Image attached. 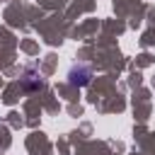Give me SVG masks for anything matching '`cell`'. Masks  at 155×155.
I'll list each match as a JSON object with an SVG mask.
<instances>
[{
	"mask_svg": "<svg viewBox=\"0 0 155 155\" xmlns=\"http://www.w3.org/2000/svg\"><path fill=\"white\" fill-rule=\"evenodd\" d=\"M92 80V68L87 63H73L68 70V82L73 87H87Z\"/></svg>",
	"mask_w": 155,
	"mask_h": 155,
	"instance_id": "1",
	"label": "cell"
},
{
	"mask_svg": "<svg viewBox=\"0 0 155 155\" xmlns=\"http://www.w3.org/2000/svg\"><path fill=\"white\" fill-rule=\"evenodd\" d=\"M22 82H24V87L36 90V87H41V85H44V78H41V73H36L34 68H27V73H24V78H22Z\"/></svg>",
	"mask_w": 155,
	"mask_h": 155,
	"instance_id": "2",
	"label": "cell"
}]
</instances>
